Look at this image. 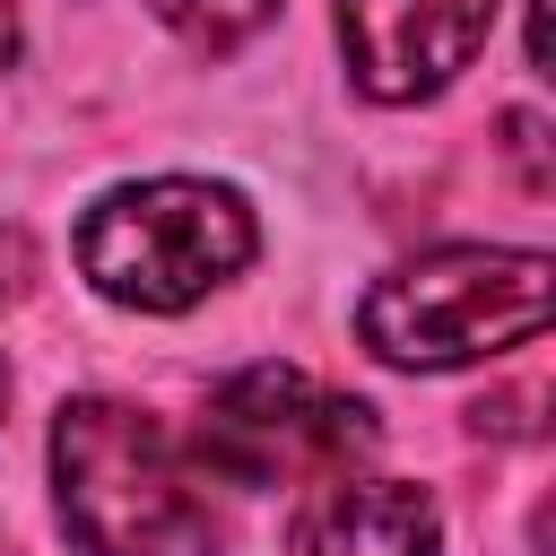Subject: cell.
Listing matches in <instances>:
<instances>
[{
  "instance_id": "9",
  "label": "cell",
  "mask_w": 556,
  "mask_h": 556,
  "mask_svg": "<svg viewBox=\"0 0 556 556\" xmlns=\"http://www.w3.org/2000/svg\"><path fill=\"white\" fill-rule=\"evenodd\" d=\"M9 52H17V9L0 0V61H9Z\"/></svg>"
},
{
  "instance_id": "2",
  "label": "cell",
  "mask_w": 556,
  "mask_h": 556,
  "mask_svg": "<svg viewBox=\"0 0 556 556\" xmlns=\"http://www.w3.org/2000/svg\"><path fill=\"white\" fill-rule=\"evenodd\" d=\"M356 330L382 365L408 374H452L504 348H530L547 330V252H495V243H452L417 252L374 295L356 304Z\"/></svg>"
},
{
  "instance_id": "5",
  "label": "cell",
  "mask_w": 556,
  "mask_h": 556,
  "mask_svg": "<svg viewBox=\"0 0 556 556\" xmlns=\"http://www.w3.org/2000/svg\"><path fill=\"white\" fill-rule=\"evenodd\" d=\"M495 26V0H339V52L365 96L417 104L443 96Z\"/></svg>"
},
{
  "instance_id": "10",
  "label": "cell",
  "mask_w": 556,
  "mask_h": 556,
  "mask_svg": "<svg viewBox=\"0 0 556 556\" xmlns=\"http://www.w3.org/2000/svg\"><path fill=\"white\" fill-rule=\"evenodd\" d=\"M0 400H9V374H0Z\"/></svg>"
},
{
  "instance_id": "4",
  "label": "cell",
  "mask_w": 556,
  "mask_h": 556,
  "mask_svg": "<svg viewBox=\"0 0 556 556\" xmlns=\"http://www.w3.org/2000/svg\"><path fill=\"white\" fill-rule=\"evenodd\" d=\"M374 434H382L374 408L313 382L304 365H243L208 391L191 452L226 486H313V478L356 469Z\"/></svg>"
},
{
  "instance_id": "6",
  "label": "cell",
  "mask_w": 556,
  "mask_h": 556,
  "mask_svg": "<svg viewBox=\"0 0 556 556\" xmlns=\"http://www.w3.org/2000/svg\"><path fill=\"white\" fill-rule=\"evenodd\" d=\"M443 513L426 486L408 478H313V495L295 504L287 547L295 556H434Z\"/></svg>"
},
{
  "instance_id": "3",
  "label": "cell",
  "mask_w": 556,
  "mask_h": 556,
  "mask_svg": "<svg viewBox=\"0 0 556 556\" xmlns=\"http://www.w3.org/2000/svg\"><path fill=\"white\" fill-rule=\"evenodd\" d=\"M252 208L226 182H122L87 208L78 226V269L96 278V295L130 304V313H182L208 287H226L252 261Z\"/></svg>"
},
{
  "instance_id": "7",
  "label": "cell",
  "mask_w": 556,
  "mask_h": 556,
  "mask_svg": "<svg viewBox=\"0 0 556 556\" xmlns=\"http://www.w3.org/2000/svg\"><path fill=\"white\" fill-rule=\"evenodd\" d=\"M191 52H235L252 26H269L278 17V0H148Z\"/></svg>"
},
{
  "instance_id": "8",
  "label": "cell",
  "mask_w": 556,
  "mask_h": 556,
  "mask_svg": "<svg viewBox=\"0 0 556 556\" xmlns=\"http://www.w3.org/2000/svg\"><path fill=\"white\" fill-rule=\"evenodd\" d=\"M504 156L521 165V191H530V200H547V191H556V165H547V122H539V113H504Z\"/></svg>"
},
{
  "instance_id": "1",
  "label": "cell",
  "mask_w": 556,
  "mask_h": 556,
  "mask_svg": "<svg viewBox=\"0 0 556 556\" xmlns=\"http://www.w3.org/2000/svg\"><path fill=\"white\" fill-rule=\"evenodd\" d=\"M52 486L87 556H217L226 547L208 469L182 460V443L130 400H61Z\"/></svg>"
}]
</instances>
